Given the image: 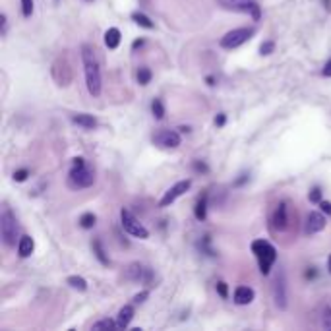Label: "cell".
I'll use <instances>...</instances> for the list:
<instances>
[{"instance_id":"obj_42","label":"cell","mask_w":331,"mask_h":331,"mask_svg":"<svg viewBox=\"0 0 331 331\" xmlns=\"http://www.w3.org/2000/svg\"><path fill=\"white\" fill-rule=\"evenodd\" d=\"M328 267H330V273H331V254H330V258H328Z\"/></svg>"},{"instance_id":"obj_16","label":"cell","mask_w":331,"mask_h":331,"mask_svg":"<svg viewBox=\"0 0 331 331\" xmlns=\"http://www.w3.org/2000/svg\"><path fill=\"white\" fill-rule=\"evenodd\" d=\"M72 122L85 128V130H91L97 126V118L93 115H85V113H78V115H72Z\"/></svg>"},{"instance_id":"obj_17","label":"cell","mask_w":331,"mask_h":331,"mask_svg":"<svg viewBox=\"0 0 331 331\" xmlns=\"http://www.w3.org/2000/svg\"><path fill=\"white\" fill-rule=\"evenodd\" d=\"M254 297L256 295H254V291L250 287H236V291H234V302L240 304V306L250 304L254 300Z\"/></svg>"},{"instance_id":"obj_10","label":"cell","mask_w":331,"mask_h":331,"mask_svg":"<svg viewBox=\"0 0 331 331\" xmlns=\"http://www.w3.org/2000/svg\"><path fill=\"white\" fill-rule=\"evenodd\" d=\"M124 275H126V279L136 281V283H140V281L142 283H149L151 277H153V271L149 267H144L142 264H130Z\"/></svg>"},{"instance_id":"obj_34","label":"cell","mask_w":331,"mask_h":331,"mask_svg":"<svg viewBox=\"0 0 331 331\" xmlns=\"http://www.w3.org/2000/svg\"><path fill=\"white\" fill-rule=\"evenodd\" d=\"M225 122H227V115H225V113H219V115L215 116V126L221 128V126H225Z\"/></svg>"},{"instance_id":"obj_39","label":"cell","mask_w":331,"mask_h":331,"mask_svg":"<svg viewBox=\"0 0 331 331\" xmlns=\"http://www.w3.org/2000/svg\"><path fill=\"white\" fill-rule=\"evenodd\" d=\"M0 23H2V35H6V27H8V21H6V14L0 16Z\"/></svg>"},{"instance_id":"obj_8","label":"cell","mask_w":331,"mask_h":331,"mask_svg":"<svg viewBox=\"0 0 331 331\" xmlns=\"http://www.w3.org/2000/svg\"><path fill=\"white\" fill-rule=\"evenodd\" d=\"M52 78L58 85H68L72 83V68L66 58H58L52 64Z\"/></svg>"},{"instance_id":"obj_9","label":"cell","mask_w":331,"mask_h":331,"mask_svg":"<svg viewBox=\"0 0 331 331\" xmlns=\"http://www.w3.org/2000/svg\"><path fill=\"white\" fill-rule=\"evenodd\" d=\"M190 186H192V180H190V178H186V180H178L172 188H168V190H166L165 196H163V198H161V201H159V205H161V207H168L174 199H178L184 192H188V190H190Z\"/></svg>"},{"instance_id":"obj_2","label":"cell","mask_w":331,"mask_h":331,"mask_svg":"<svg viewBox=\"0 0 331 331\" xmlns=\"http://www.w3.org/2000/svg\"><path fill=\"white\" fill-rule=\"evenodd\" d=\"M68 182L72 188H89L95 182V174L91 168H87L85 161L82 157H76L72 161V170H70Z\"/></svg>"},{"instance_id":"obj_25","label":"cell","mask_w":331,"mask_h":331,"mask_svg":"<svg viewBox=\"0 0 331 331\" xmlns=\"http://www.w3.org/2000/svg\"><path fill=\"white\" fill-rule=\"evenodd\" d=\"M151 76H153V74H151L149 68H146V66L140 68V70H138V83H140V85H148V83L151 82Z\"/></svg>"},{"instance_id":"obj_29","label":"cell","mask_w":331,"mask_h":331,"mask_svg":"<svg viewBox=\"0 0 331 331\" xmlns=\"http://www.w3.org/2000/svg\"><path fill=\"white\" fill-rule=\"evenodd\" d=\"M322 324H324L326 330H331V308L330 306H326V310H324V314H322Z\"/></svg>"},{"instance_id":"obj_24","label":"cell","mask_w":331,"mask_h":331,"mask_svg":"<svg viewBox=\"0 0 331 331\" xmlns=\"http://www.w3.org/2000/svg\"><path fill=\"white\" fill-rule=\"evenodd\" d=\"M151 113H153V116H155L157 120L165 118V107H163L161 99H153V103H151Z\"/></svg>"},{"instance_id":"obj_12","label":"cell","mask_w":331,"mask_h":331,"mask_svg":"<svg viewBox=\"0 0 331 331\" xmlns=\"http://www.w3.org/2000/svg\"><path fill=\"white\" fill-rule=\"evenodd\" d=\"M153 142L163 148H178L180 146V134L176 130H161L153 136Z\"/></svg>"},{"instance_id":"obj_26","label":"cell","mask_w":331,"mask_h":331,"mask_svg":"<svg viewBox=\"0 0 331 331\" xmlns=\"http://www.w3.org/2000/svg\"><path fill=\"white\" fill-rule=\"evenodd\" d=\"M95 221H97V217H95L93 213H83V215L80 217L82 229H93V227H95Z\"/></svg>"},{"instance_id":"obj_21","label":"cell","mask_w":331,"mask_h":331,"mask_svg":"<svg viewBox=\"0 0 331 331\" xmlns=\"http://www.w3.org/2000/svg\"><path fill=\"white\" fill-rule=\"evenodd\" d=\"M132 19H134L138 25L146 27V29H153V27H155V23H153V21H151V19H149L144 12H134V14H132Z\"/></svg>"},{"instance_id":"obj_37","label":"cell","mask_w":331,"mask_h":331,"mask_svg":"<svg viewBox=\"0 0 331 331\" xmlns=\"http://www.w3.org/2000/svg\"><path fill=\"white\" fill-rule=\"evenodd\" d=\"M194 168L198 172H207V165L205 163H199V161H194Z\"/></svg>"},{"instance_id":"obj_15","label":"cell","mask_w":331,"mask_h":331,"mask_svg":"<svg viewBox=\"0 0 331 331\" xmlns=\"http://www.w3.org/2000/svg\"><path fill=\"white\" fill-rule=\"evenodd\" d=\"M33 250H35V240L29 234H23L19 238V242H17V254H19V258H29L33 254Z\"/></svg>"},{"instance_id":"obj_20","label":"cell","mask_w":331,"mask_h":331,"mask_svg":"<svg viewBox=\"0 0 331 331\" xmlns=\"http://www.w3.org/2000/svg\"><path fill=\"white\" fill-rule=\"evenodd\" d=\"M194 215H196V219L198 221H205V217H207V198L203 196L198 203H196V207H194Z\"/></svg>"},{"instance_id":"obj_6","label":"cell","mask_w":331,"mask_h":331,"mask_svg":"<svg viewBox=\"0 0 331 331\" xmlns=\"http://www.w3.org/2000/svg\"><path fill=\"white\" fill-rule=\"evenodd\" d=\"M120 225H122V229L128 232V234H132V236H136V238H142V240H146V238H149V231L128 211V209H122L120 211Z\"/></svg>"},{"instance_id":"obj_33","label":"cell","mask_w":331,"mask_h":331,"mask_svg":"<svg viewBox=\"0 0 331 331\" xmlns=\"http://www.w3.org/2000/svg\"><path fill=\"white\" fill-rule=\"evenodd\" d=\"M308 198H310V201H312V203H320V201H322V190L316 186V188L310 192V196H308Z\"/></svg>"},{"instance_id":"obj_19","label":"cell","mask_w":331,"mask_h":331,"mask_svg":"<svg viewBox=\"0 0 331 331\" xmlns=\"http://www.w3.org/2000/svg\"><path fill=\"white\" fill-rule=\"evenodd\" d=\"M120 31L116 29V27H109L107 29V33H105V45L109 47V49H116L118 45H120Z\"/></svg>"},{"instance_id":"obj_35","label":"cell","mask_w":331,"mask_h":331,"mask_svg":"<svg viewBox=\"0 0 331 331\" xmlns=\"http://www.w3.org/2000/svg\"><path fill=\"white\" fill-rule=\"evenodd\" d=\"M149 297V291H142V293H138L136 297H134V302H138V304H142L146 298Z\"/></svg>"},{"instance_id":"obj_32","label":"cell","mask_w":331,"mask_h":331,"mask_svg":"<svg viewBox=\"0 0 331 331\" xmlns=\"http://www.w3.org/2000/svg\"><path fill=\"white\" fill-rule=\"evenodd\" d=\"M27 176H29V170L27 168H19V170L14 172V180L16 182H23V180H27Z\"/></svg>"},{"instance_id":"obj_31","label":"cell","mask_w":331,"mask_h":331,"mask_svg":"<svg viewBox=\"0 0 331 331\" xmlns=\"http://www.w3.org/2000/svg\"><path fill=\"white\" fill-rule=\"evenodd\" d=\"M215 289H217V293H219L221 298H227V297H229V287H227L225 281H219V283L215 285Z\"/></svg>"},{"instance_id":"obj_3","label":"cell","mask_w":331,"mask_h":331,"mask_svg":"<svg viewBox=\"0 0 331 331\" xmlns=\"http://www.w3.org/2000/svg\"><path fill=\"white\" fill-rule=\"evenodd\" d=\"M250 248H252L254 256L258 258L260 271H262L264 275H267L269 269H271V265H273L275 260H277V250H275L267 240H254Z\"/></svg>"},{"instance_id":"obj_18","label":"cell","mask_w":331,"mask_h":331,"mask_svg":"<svg viewBox=\"0 0 331 331\" xmlns=\"http://www.w3.org/2000/svg\"><path fill=\"white\" fill-rule=\"evenodd\" d=\"M132 318H134V306H124V308H120V312H118V330H124V328H128L130 326V322H132Z\"/></svg>"},{"instance_id":"obj_36","label":"cell","mask_w":331,"mask_h":331,"mask_svg":"<svg viewBox=\"0 0 331 331\" xmlns=\"http://www.w3.org/2000/svg\"><path fill=\"white\" fill-rule=\"evenodd\" d=\"M320 209L326 213V215H330L331 217V201H326V199H322L320 201Z\"/></svg>"},{"instance_id":"obj_38","label":"cell","mask_w":331,"mask_h":331,"mask_svg":"<svg viewBox=\"0 0 331 331\" xmlns=\"http://www.w3.org/2000/svg\"><path fill=\"white\" fill-rule=\"evenodd\" d=\"M322 74L326 76V78H331V58L326 62V66H324V70H322Z\"/></svg>"},{"instance_id":"obj_1","label":"cell","mask_w":331,"mask_h":331,"mask_svg":"<svg viewBox=\"0 0 331 331\" xmlns=\"http://www.w3.org/2000/svg\"><path fill=\"white\" fill-rule=\"evenodd\" d=\"M82 60H83V70H85V83H87V91L93 97L101 95V68L95 56V50L91 45H82Z\"/></svg>"},{"instance_id":"obj_14","label":"cell","mask_w":331,"mask_h":331,"mask_svg":"<svg viewBox=\"0 0 331 331\" xmlns=\"http://www.w3.org/2000/svg\"><path fill=\"white\" fill-rule=\"evenodd\" d=\"M271 223H273V227H275L277 231H285V229L289 227V209H287V203H285V201H281V203L275 207L273 217H271Z\"/></svg>"},{"instance_id":"obj_41","label":"cell","mask_w":331,"mask_h":331,"mask_svg":"<svg viewBox=\"0 0 331 331\" xmlns=\"http://www.w3.org/2000/svg\"><path fill=\"white\" fill-rule=\"evenodd\" d=\"M142 45H144V39H136V41H134V45H132V49L136 50V49H140Z\"/></svg>"},{"instance_id":"obj_11","label":"cell","mask_w":331,"mask_h":331,"mask_svg":"<svg viewBox=\"0 0 331 331\" xmlns=\"http://www.w3.org/2000/svg\"><path fill=\"white\" fill-rule=\"evenodd\" d=\"M273 297H275V304L285 310L287 308V279H285V273L279 271L277 279H275V285H273Z\"/></svg>"},{"instance_id":"obj_4","label":"cell","mask_w":331,"mask_h":331,"mask_svg":"<svg viewBox=\"0 0 331 331\" xmlns=\"http://www.w3.org/2000/svg\"><path fill=\"white\" fill-rule=\"evenodd\" d=\"M0 236H2V242L12 248L16 246V238H17V221H16V215L10 211V207H4L2 209V215H0Z\"/></svg>"},{"instance_id":"obj_22","label":"cell","mask_w":331,"mask_h":331,"mask_svg":"<svg viewBox=\"0 0 331 331\" xmlns=\"http://www.w3.org/2000/svg\"><path fill=\"white\" fill-rule=\"evenodd\" d=\"M93 252H95L97 260H99L103 265H109V258H107V254H105V250H103L101 240H93Z\"/></svg>"},{"instance_id":"obj_7","label":"cell","mask_w":331,"mask_h":331,"mask_svg":"<svg viewBox=\"0 0 331 331\" xmlns=\"http://www.w3.org/2000/svg\"><path fill=\"white\" fill-rule=\"evenodd\" d=\"M254 35V29H248V27H238V29H232L229 33H225L219 41V45L223 49H236L240 45H244L250 37Z\"/></svg>"},{"instance_id":"obj_30","label":"cell","mask_w":331,"mask_h":331,"mask_svg":"<svg viewBox=\"0 0 331 331\" xmlns=\"http://www.w3.org/2000/svg\"><path fill=\"white\" fill-rule=\"evenodd\" d=\"M275 50V43L273 41H265V43H262V47H260V52L262 54H271Z\"/></svg>"},{"instance_id":"obj_13","label":"cell","mask_w":331,"mask_h":331,"mask_svg":"<svg viewBox=\"0 0 331 331\" xmlns=\"http://www.w3.org/2000/svg\"><path fill=\"white\" fill-rule=\"evenodd\" d=\"M326 225H328V221H326L324 213H320V211H310V215H308V219H306V229H304V231H306V234H316V232L324 231Z\"/></svg>"},{"instance_id":"obj_23","label":"cell","mask_w":331,"mask_h":331,"mask_svg":"<svg viewBox=\"0 0 331 331\" xmlns=\"http://www.w3.org/2000/svg\"><path fill=\"white\" fill-rule=\"evenodd\" d=\"M66 283H68L70 287L78 289V291H85V289H87V281H85L83 277H78V275H70V277L66 279Z\"/></svg>"},{"instance_id":"obj_27","label":"cell","mask_w":331,"mask_h":331,"mask_svg":"<svg viewBox=\"0 0 331 331\" xmlns=\"http://www.w3.org/2000/svg\"><path fill=\"white\" fill-rule=\"evenodd\" d=\"M118 328V322H113V320H101L97 324H93V330H116Z\"/></svg>"},{"instance_id":"obj_5","label":"cell","mask_w":331,"mask_h":331,"mask_svg":"<svg viewBox=\"0 0 331 331\" xmlns=\"http://www.w3.org/2000/svg\"><path fill=\"white\" fill-rule=\"evenodd\" d=\"M219 4L225 10L248 14L254 21H260V17H262V6L256 0H219Z\"/></svg>"},{"instance_id":"obj_28","label":"cell","mask_w":331,"mask_h":331,"mask_svg":"<svg viewBox=\"0 0 331 331\" xmlns=\"http://www.w3.org/2000/svg\"><path fill=\"white\" fill-rule=\"evenodd\" d=\"M21 12L25 17H29L33 14V0H21Z\"/></svg>"},{"instance_id":"obj_40","label":"cell","mask_w":331,"mask_h":331,"mask_svg":"<svg viewBox=\"0 0 331 331\" xmlns=\"http://www.w3.org/2000/svg\"><path fill=\"white\" fill-rule=\"evenodd\" d=\"M246 180H248V174H242V176H240V178H238V180L234 182V186H242V184H244Z\"/></svg>"}]
</instances>
